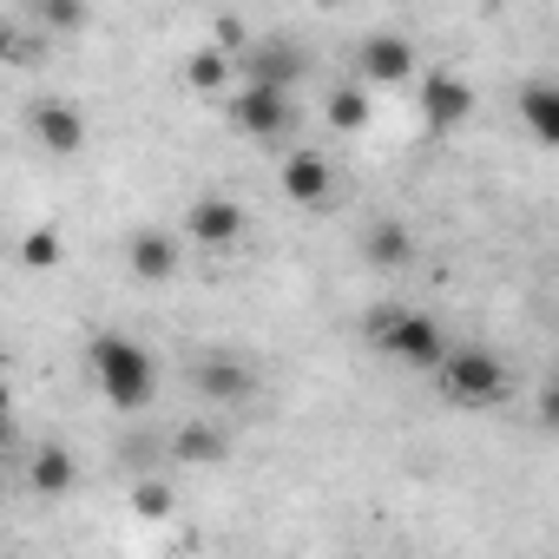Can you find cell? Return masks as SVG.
Wrapping results in <instances>:
<instances>
[{"instance_id":"52a82bcc","label":"cell","mask_w":559,"mask_h":559,"mask_svg":"<svg viewBox=\"0 0 559 559\" xmlns=\"http://www.w3.org/2000/svg\"><path fill=\"white\" fill-rule=\"evenodd\" d=\"M356 80L362 86H408L415 80V40L408 34H362L356 40Z\"/></svg>"},{"instance_id":"277c9868","label":"cell","mask_w":559,"mask_h":559,"mask_svg":"<svg viewBox=\"0 0 559 559\" xmlns=\"http://www.w3.org/2000/svg\"><path fill=\"white\" fill-rule=\"evenodd\" d=\"M224 112H230V126H237L243 139H257V145H284L290 126H297L290 93H276V86H237V93L224 99Z\"/></svg>"},{"instance_id":"e0dca14e","label":"cell","mask_w":559,"mask_h":559,"mask_svg":"<svg viewBox=\"0 0 559 559\" xmlns=\"http://www.w3.org/2000/svg\"><path fill=\"white\" fill-rule=\"evenodd\" d=\"M323 119L336 126V132H369V119H376V106H369V86L362 80H343V86H330L323 93Z\"/></svg>"},{"instance_id":"d6986e66","label":"cell","mask_w":559,"mask_h":559,"mask_svg":"<svg viewBox=\"0 0 559 559\" xmlns=\"http://www.w3.org/2000/svg\"><path fill=\"white\" fill-rule=\"evenodd\" d=\"M60 257H67V237H60L53 224H34V230L21 237V263H27V270H60Z\"/></svg>"},{"instance_id":"4fadbf2b","label":"cell","mask_w":559,"mask_h":559,"mask_svg":"<svg viewBox=\"0 0 559 559\" xmlns=\"http://www.w3.org/2000/svg\"><path fill=\"white\" fill-rule=\"evenodd\" d=\"M362 263L369 270H408L415 263V230L402 217H369L362 230Z\"/></svg>"},{"instance_id":"8992f818","label":"cell","mask_w":559,"mask_h":559,"mask_svg":"<svg viewBox=\"0 0 559 559\" xmlns=\"http://www.w3.org/2000/svg\"><path fill=\"white\" fill-rule=\"evenodd\" d=\"M185 376H191V389H198L211 408H230V402H243V395L257 389V369H250L237 349H198V356L185 362Z\"/></svg>"},{"instance_id":"3957f363","label":"cell","mask_w":559,"mask_h":559,"mask_svg":"<svg viewBox=\"0 0 559 559\" xmlns=\"http://www.w3.org/2000/svg\"><path fill=\"white\" fill-rule=\"evenodd\" d=\"M441 395L454 402V408H493V402H507V362L493 356V349H474V343H461L448 362H441Z\"/></svg>"},{"instance_id":"8fae6325","label":"cell","mask_w":559,"mask_h":559,"mask_svg":"<svg viewBox=\"0 0 559 559\" xmlns=\"http://www.w3.org/2000/svg\"><path fill=\"white\" fill-rule=\"evenodd\" d=\"M276 185H284L290 204L323 211V204L336 198V165H330L323 152H284V171H276Z\"/></svg>"},{"instance_id":"6da1fadb","label":"cell","mask_w":559,"mask_h":559,"mask_svg":"<svg viewBox=\"0 0 559 559\" xmlns=\"http://www.w3.org/2000/svg\"><path fill=\"white\" fill-rule=\"evenodd\" d=\"M86 369H93V389L106 395V408H119V415H139V408H152V395H158V362H152V349H139V343L119 336V330H99V336L86 343Z\"/></svg>"},{"instance_id":"603a6c76","label":"cell","mask_w":559,"mask_h":559,"mask_svg":"<svg viewBox=\"0 0 559 559\" xmlns=\"http://www.w3.org/2000/svg\"><path fill=\"white\" fill-rule=\"evenodd\" d=\"M8 559H21V552H8Z\"/></svg>"},{"instance_id":"9c48e42d","label":"cell","mask_w":559,"mask_h":559,"mask_svg":"<svg viewBox=\"0 0 559 559\" xmlns=\"http://www.w3.org/2000/svg\"><path fill=\"white\" fill-rule=\"evenodd\" d=\"M243 67V86H276V93H297V80H304V47L297 40H250V53L237 60Z\"/></svg>"},{"instance_id":"9a60e30c","label":"cell","mask_w":559,"mask_h":559,"mask_svg":"<svg viewBox=\"0 0 559 559\" xmlns=\"http://www.w3.org/2000/svg\"><path fill=\"white\" fill-rule=\"evenodd\" d=\"M171 461H185V467H211V461H224L230 454V435L217 428V421H185V428H171Z\"/></svg>"},{"instance_id":"7a4b0ae2","label":"cell","mask_w":559,"mask_h":559,"mask_svg":"<svg viewBox=\"0 0 559 559\" xmlns=\"http://www.w3.org/2000/svg\"><path fill=\"white\" fill-rule=\"evenodd\" d=\"M362 343L376 356H389L402 369H428V376H441V362L454 356V343L441 336V323L421 317V310H402V304H376L362 317Z\"/></svg>"},{"instance_id":"5bb4252c","label":"cell","mask_w":559,"mask_h":559,"mask_svg":"<svg viewBox=\"0 0 559 559\" xmlns=\"http://www.w3.org/2000/svg\"><path fill=\"white\" fill-rule=\"evenodd\" d=\"M520 126L559 152V80H526L520 86Z\"/></svg>"},{"instance_id":"7c38bea8","label":"cell","mask_w":559,"mask_h":559,"mask_svg":"<svg viewBox=\"0 0 559 559\" xmlns=\"http://www.w3.org/2000/svg\"><path fill=\"white\" fill-rule=\"evenodd\" d=\"M178 263H185V250H178V237H171V230L145 224V230H132V237H126V270L139 276V284H171Z\"/></svg>"},{"instance_id":"7402d4cb","label":"cell","mask_w":559,"mask_h":559,"mask_svg":"<svg viewBox=\"0 0 559 559\" xmlns=\"http://www.w3.org/2000/svg\"><path fill=\"white\" fill-rule=\"evenodd\" d=\"M539 421L559 428V376H546V389H539Z\"/></svg>"},{"instance_id":"5b68a950","label":"cell","mask_w":559,"mask_h":559,"mask_svg":"<svg viewBox=\"0 0 559 559\" xmlns=\"http://www.w3.org/2000/svg\"><path fill=\"white\" fill-rule=\"evenodd\" d=\"M474 106H480V93H474V80H461L454 67H428L421 73V126L428 132H461L467 119H474Z\"/></svg>"},{"instance_id":"ba28073f","label":"cell","mask_w":559,"mask_h":559,"mask_svg":"<svg viewBox=\"0 0 559 559\" xmlns=\"http://www.w3.org/2000/svg\"><path fill=\"white\" fill-rule=\"evenodd\" d=\"M27 132H34V145L47 158H80V145H86V119H80L73 99H34L27 106Z\"/></svg>"},{"instance_id":"2e32d148","label":"cell","mask_w":559,"mask_h":559,"mask_svg":"<svg viewBox=\"0 0 559 559\" xmlns=\"http://www.w3.org/2000/svg\"><path fill=\"white\" fill-rule=\"evenodd\" d=\"M73 480H80V461H73V448H60V441H40V448L27 454V487H34V493H47V500H53V493H67Z\"/></svg>"},{"instance_id":"ac0fdd59","label":"cell","mask_w":559,"mask_h":559,"mask_svg":"<svg viewBox=\"0 0 559 559\" xmlns=\"http://www.w3.org/2000/svg\"><path fill=\"white\" fill-rule=\"evenodd\" d=\"M230 67H237V60L204 40V47L185 60V86H191V93H224V86H230Z\"/></svg>"},{"instance_id":"ffe728a7","label":"cell","mask_w":559,"mask_h":559,"mask_svg":"<svg viewBox=\"0 0 559 559\" xmlns=\"http://www.w3.org/2000/svg\"><path fill=\"white\" fill-rule=\"evenodd\" d=\"M171 507H178V500H171V487H165L158 474H145V480L132 487V513H139V520H171Z\"/></svg>"},{"instance_id":"44dd1931","label":"cell","mask_w":559,"mask_h":559,"mask_svg":"<svg viewBox=\"0 0 559 559\" xmlns=\"http://www.w3.org/2000/svg\"><path fill=\"white\" fill-rule=\"evenodd\" d=\"M34 21H40L47 34H73V27H86V8H80V0H40Z\"/></svg>"},{"instance_id":"30bf717a","label":"cell","mask_w":559,"mask_h":559,"mask_svg":"<svg viewBox=\"0 0 559 559\" xmlns=\"http://www.w3.org/2000/svg\"><path fill=\"white\" fill-rule=\"evenodd\" d=\"M185 230H191V243H204V250H230V243L243 237V204L224 198V191H198L191 211H185Z\"/></svg>"}]
</instances>
